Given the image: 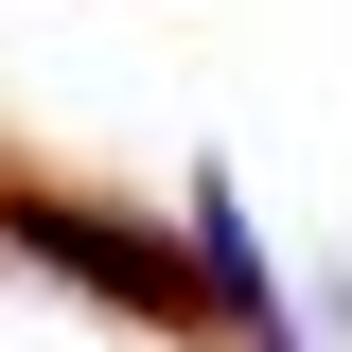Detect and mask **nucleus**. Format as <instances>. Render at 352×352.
I'll return each instance as SVG.
<instances>
[{
	"instance_id": "nucleus-1",
	"label": "nucleus",
	"mask_w": 352,
	"mask_h": 352,
	"mask_svg": "<svg viewBox=\"0 0 352 352\" xmlns=\"http://www.w3.org/2000/svg\"><path fill=\"white\" fill-rule=\"evenodd\" d=\"M0 247H18V264H53V282H88V300H106V317H141V335H212L194 229H141V212H106V194L0 176Z\"/></svg>"
}]
</instances>
